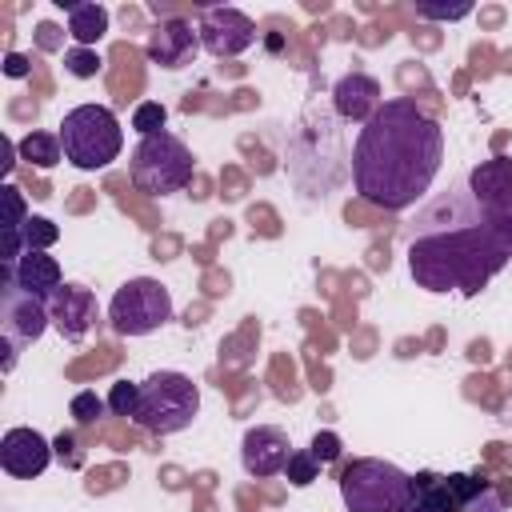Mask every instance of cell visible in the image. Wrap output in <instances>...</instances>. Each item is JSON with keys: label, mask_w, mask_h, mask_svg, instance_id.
I'll list each match as a JSON object with an SVG mask.
<instances>
[{"label": "cell", "mask_w": 512, "mask_h": 512, "mask_svg": "<svg viewBox=\"0 0 512 512\" xmlns=\"http://www.w3.org/2000/svg\"><path fill=\"white\" fill-rule=\"evenodd\" d=\"M468 192L476 200H500L512 192V156H492V160H480L472 172H468Z\"/></svg>", "instance_id": "16"}, {"label": "cell", "mask_w": 512, "mask_h": 512, "mask_svg": "<svg viewBox=\"0 0 512 512\" xmlns=\"http://www.w3.org/2000/svg\"><path fill=\"white\" fill-rule=\"evenodd\" d=\"M68 8V36L76 40V48H92L104 32H108V8L88 0V4H64Z\"/></svg>", "instance_id": "17"}, {"label": "cell", "mask_w": 512, "mask_h": 512, "mask_svg": "<svg viewBox=\"0 0 512 512\" xmlns=\"http://www.w3.org/2000/svg\"><path fill=\"white\" fill-rule=\"evenodd\" d=\"M196 36H200V48L212 52V56H240L256 44V24L252 16H244L240 8H204L200 12V24H196Z\"/></svg>", "instance_id": "9"}, {"label": "cell", "mask_w": 512, "mask_h": 512, "mask_svg": "<svg viewBox=\"0 0 512 512\" xmlns=\"http://www.w3.org/2000/svg\"><path fill=\"white\" fill-rule=\"evenodd\" d=\"M108 412H112V416H132V420H136V412H140V384H132V380H116L112 392H108Z\"/></svg>", "instance_id": "22"}, {"label": "cell", "mask_w": 512, "mask_h": 512, "mask_svg": "<svg viewBox=\"0 0 512 512\" xmlns=\"http://www.w3.org/2000/svg\"><path fill=\"white\" fill-rule=\"evenodd\" d=\"M60 136L56 132H28L24 140H20V160H28V164H36V168H52L56 160H60Z\"/></svg>", "instance_id": "19"}, {"label": "cell", "mask_w": 512, "mask_h": 512, "mask_svg": "<svg viewBox=\"0 0 512 512\" xmlns=\"http://www.w3.org/2000/svg\"><path fill=\"white\" fill-rule=\"evenodd\" d=\"M332 108L348 124H368L380 108V80L368 76V72H356V68L344 72L332 88Z\"/></svg>", "instance_id": "14"}, {"label": "cell", "mask_w": 512, "mask_h": 512, "mask_svg": "<svg viewBox=\"0 0 512 512\" xmlns=\"http://www.w3.org/2000/svg\"><path fill=\"white\" fill-rule=\"evenodd\" d=\"M0 276L16 280L24 292H32V296H40V300H52V292L64 284L60 264H56V256H48V252H24V256L16 260V268H4Z\"/></svg>", "instance_id": "15"}, {"label": "cell", "mask_w": 512, "mask_h": 512, "mask_svg": "<svg viewBox=\"0 0 512 512\" xmlns=\"http://www.w3.org/2000/svg\"><path fill=\"white\" fill-rule=\"evenodd\" d=\"M144 52H148V60H152V64H160V68L176 72V68H184V64H192V60H196V52H200V36L192 32V24H188V20L172 16V20H160V24L148 32Z\"/></svg>", "instance_id": "12"}, {"label": "cell", "mask_w": 512, "mask_h": 512, "mask_svg": "<svg viewBox=\"0 0 512 512\" xmlns=\"http://www.w3.org/2000/svg\"><path fill=\"white\" fill-rule=\"evenodd\" d=\"M52 452H56V456H60V464H64V460H68V464H72V468H76V464H80V452H76V440H72V436H68V432H60V436H56V440H52Z\"/></svg>", "instance_id": "30"}, {"label": "cell", "mask_w": 512, "mask_h": 512, "mask_svg": "<svg viewBox=\"0 0 512 512\" xmlns=\"http://www.w3.org/2000/svg\"><path fill=\"white\" fill-rule=\"evenodd\" d=\"M416 12H420V16H428V20H460V16H468V12H472V4H456V8H436V4H416Z\"/></svg>", "instance_id": "29"}, {"label": "cell", "mask_w": 512, "mask_h": 512, "mask_svg": "<svg viewBox=\"0 0 512 512\" xmlns=\"http://www.w3.org/2000/svg\"><path fill=\"white\" fill-rule=\"evenodd\" d=\"M460 512H508V504H504V496H500L492 484H480V488L460 504Z\"/></svg>", "instance_id": "26"}, {"label": "cell", "mask_w": 512, "mask_h": 512, "mask_svg": "<svg viewBox=\"0 0 512 512\" xmlns=\"http://www.w3.org/2000/svg\"><path fill=\"white\" fill-rule=\"evenodd\" d=\"M20 236H24V252H48L60 240V228L48 216H28V224H24Z\"/></svg>", "instance_id": "20"}, {"label": "cell", "mask_w": 512, "mask_h": 512, "mask_svg": "<svg viewBox=\"0 0 512 512\" xmlns=\"http://www.w3.org/2000/svg\"><path fill=\"white\" fill-rule=\"evenodd\" d=\"M444 160L440 124L408 96L384 100L376 116L360 128L352 148V184L356 192L384 208H412L436 180Z\"/></svg>", "instance_id": "2"}, {"label": "cell", "mask_w": 512, "mask_h": 512, "mask_svg": "<svg viewBox=\"0 0 512 512\" xmlns=\"http://www.w3.org/2000/svg\"><path fill=\"white\" fill-rule=\"evenodd\" d=\"M68 408H72V416H76L80 424H92V420H100V416H104L108 400H100L92 388H84V392H76V396H72V404H68Z\"/></svg>", "instance_id": "25"}, {"label": "cell", "mask_w": 512, "mask_h": 512, "mask_svg": "<svg viewBox=\"0 0 512 512\" xmlns=\"http://www.w3.org/2000/svg\"><path fill=\"white\" fill-rule=\"evenodd\" d=\"M288 456H292V444H288V432L284 428L256 424L240 440V460H244V472L248 476H276V472L288 468Z\"/></svg>", "instance_id": "11"}, {"label": "cell", "mask_w": 512, "mask_h": 512, "mask_svg": "<svg viewBox=\"0 0 512 512\" xmlns=\"http://www.w3.org/2000/svg\"><path fill=\"white\" fill-rule=\"evenodd\" d=\"M48 316H52V328L60 332V340L80 344L92 332V324L100 320V304H96L92 288H84V284H60L52 292V300H48Z\"/></svg>", "instance_id": "10"}, {"label": "cell", "mask_w": 512, "mask_h": 512, "mask_svg": "<svg viewBox=\"0 0 512 512\" xmlns=\"http://www.w3.org/2000/svg\"><path fill=\"white\" fill-rule=\"evenodd\" d=\"M164 124H168V108H164L160 100H144V104H136V112H132V128H136L140 136H156V132H164Z\"/></svg>", "instance_id": "21"}, {"label": "cell", "mask_w": 512, "mask_h": 512, "mask_svg": "<svg viewBox=\"0 0 512 512\" xmlns=\"http://www.w3.org/2000/svg\"><path fill=\"white\" fill-rule=\"evenodd\" d=\"M512 260V192L476 200L468 184L436 196L412 224L408 272L428 292L476 296Z\"/></svg>", "instance_id": "1"}, {"label": "cell", "mask_w": 512, "mask_h": 512, "mask_svg": "<svg viewBox=\"0 0 512 512\" xmlns=\"http://www.w3.org/2000/svg\"><path fill=\"white\" fill-rule=\"evenodd\" d=\"M60 148H64V160L84 168V172H96V168H108L120 148H124V132H120V120L112 108L104 104H80L72 112H64L60 120Z\"/></svg>", "instance_id": "3"}, {"label": "cell", "mask_w": 512, "mask_h": 512, "mask_svg": "<svg viewBox=\"0 0 512 512\" xmlns=\"http://www.w3.org/2000/svg\"><path fill=\"white\" fill-rule=\"evenodd\" d=\"M64 68H68L76 80H92V76H100L104 60H100L96 48H68V52H64Z\"/></svg>", "instance_id": "23"}, {"label": "cell", "mask_w": 512, "mask_h": 512, "mask_svg": "<svg viewBox=\"0 0 512 512\" xmlns=\"http://www.w3.org/2000/svg\"><path fill=\"white\" fill-rule=\"evenodd\" d=\"M36 40H40V48H44V52L64 48V36H60V28H56V24H40V28H36Z\"/></svg>", "instance_id": "31"}, {"label": "cell", "mask_w": 512, "mask_h": 512, "mask_svg": "<svg viewBox=\"0 0 512 512\" xmlns=\"http://www.w3.org/2000/svg\"><path fill=\"white\" fill-rule=\"evenodd\" d=\"M444 480H448V492H452L456 504H464V500L484 484V480H476V476H468V472H452V476H444Z\"/></svg>", "instance_id": "28"}, {"label": "cell", "mask_w": 512, "mask_h": 512, "mask_svg": "<svg viewBox=\"0 0 512 512\" xmlns=\"http://www.w3.org/2000/svg\"><path fill=\"white\" fill-rule=\"evenodd\" d=\"M200 412V388L192 384V376L184 372H152L144 384H140V412H136V424L144 432H156V436H172V432H184Z\"/></svg>", "instance_id": "6"}, {"label": "cell", "mask_w": 512, "mask_h": 512, "mask_svg": "<svg viewBox=\"0 0 512 512\" xmlns=\"http://www.w3.org/2000/svg\"><path fill=\"white\" fill-rule=\"evenodd\" d=\"M308 452H312L316 464H332V460L340 456V436H336V432H316Z\"/></svg>", "instance_id": "27"}, {"label": "cell", "mask_w": 512, "mask_h": 512, "mask_svg": "<svg viewBox=\"0 0 512 512\" xmlns=\"http://www.w3.org/2000/svg\"><path fill=\"white\" fill-rule=\"evenodd\" d=\"M452 492L448 480L436 472H416L412 476V508H432V512H452Z\"/></svg>", "instance_id": "18"}, {"label": "cell", "mask_w": 512, "mask_h": 512, "mask_svg": "<svg viewBox=\"0 0 512 512\" xmlns=\"http://www.w3.org/2000/svg\"><path fill=\"white\" fill-rule=\"evenodd\" d=\"M316 460H312V452L308 448H296L292 456H288V468H284V476H288V484H296V488H304V484H312L316 480Z\"/></svg>", "instance_id": "24"}, {"label": "cell", "mask_w": 512, "mask_h": 512, "mask_svg": "<svg viewBox=\"0 0 512 512\" xmlns=\"http://www.w3.org/2000/svg\"><path fill=\"white\" fill-rule=\"evenodd\" d=\"M52 328V316H48V300L24 292L16 280L0 276V332L8 344H32L40 340L44 332Z\"/></svg>", "instance_id": "8"}, {"label": "cell", "mask_w": 512, "mask_h": 512, "mask_svg": "<svg viewBox=\"0 0 512 512\" xmlns=\"http://www.w3.org/2000/svg\"><path fill=\"white\" fill-rule=\"evenodd\" d=\"M52 460V444L36 432V428H8L4 440H0V464L4 472L20 476V480H32L48 468Z\"/></svg>", "instance_id": "13"}, {"label": "cell", "mask_w": 512, "mask_h": 512, "mask_svg": "<svg viewBox=\"0 0 512 512\" xmlns=\"http://www.w3.org/2000/svg\"><path fill=\"white\" fill-rule=\"evenodd\" d=\"M408 512H432V508H408Z\"/></svg>", "instance_id": "33"}, {"label": "cell", "mask_w": 512, "mask_h": 512, "mask_svg": "<svg viewBox=\"0 0 512 512\" xmlns=\"http://www.w3.org/2000/svg\"><path fill=\"white\" fill-rule=\"evenodd\" d=\"M340 496L348 512H408L412 508V476L392 460L360 456L340 476Z\"/></svg>", "instance_id": "4"}, {"label": "cell", "mask_w": 512, "mask_h": 512, "mask_svg": "<svg viewBox=\"0 0 512 512\" xmlns=\"http://www.w3.org/2000/svg\"><path fill=\"white\" fill-rule=\"evenodd\" d=\"M4 72H8L12 80L28 76V56H20V52H8V56H4Z\"/></svg>", "instance_id": "32"}, {"label": "cell", "mask_w": 512, "mask_h": 512, "mask_svg": "<svg viewBox=\"0 0 512 512\" xmlns=\"http://www.w3.org/2000/svg\"><path fill=\"white\" fill-rule=\"evenodd\" d=\"M172 320V296L152 276H132L116 288L108 304V324L116 336H148Z\"/></svg>", "instance_id": "7"}, {"label": "cell", "mask_w": 512, "mask_h": 512, "mask_svg": "<svg viewBox=\"0 0 512 512\" xmlns=\"http://www.w3.org/2000/svg\"><path fill=\"white\" fill-rule=\"evenodd\" d=\"M128 172H132V184L140 192L172 196V192H180L192 180L196 160H192V148L180 136L156 132V136H140V144L128 156Z\"/></svg>", "instance_id": "5"}]
</instances>
